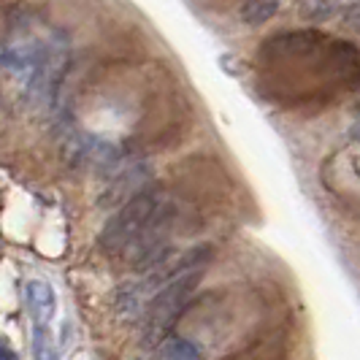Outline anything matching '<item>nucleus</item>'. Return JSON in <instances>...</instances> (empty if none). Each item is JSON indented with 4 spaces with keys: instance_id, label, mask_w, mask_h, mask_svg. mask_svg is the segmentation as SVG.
<instances>
[{
    "instance_id": "obj_2",
    "label": "nucleus",
    "mask_w": 360,
    "mask_h": 360,
    "mask_svg": "<svg viewBox=\"0 0 360 360\" xmlns=\"http://www.w3.org/2000/svg\"><path fill=\"white\" fill-rule=\"evenodd\" d=\"M162 206V190L160 187H146L136 198L122 203L111 219L103 225V231L98 236V247L106 255H125L133 241L144 233L149 219Z\"/></svg>"
},
{
    "instance_id": "obj_1",
    "label": "nucleus",
    "mask_w": 360,
    "mask_h": 360,
    "mask_svg": "<svg viewBox=\"0 0 360 360\" xmlns=\"http://www.w3.org/2000/svg\"><path fill=\"white\" fill-rule=\"evenodd\" d=\"M200 279H203V271L181 274L174 282H168L160 292H155L149 298L144 311V339H141L144 347H158L171 336L174 325L179 323L184 309L190 307Z\"/></svg>"
},
{
    "instance_id": "obj_7",
    "label": "nucleus",
    "mask_w": 360,
    "mask_h": 360,
    "mask_svg": "<svg viewBox=\"0 0 360 360\" xmlns=\"http://www.w3.org/2000/svg\"><path fill=\"white\" fill-rule=\"evenodd\" d=\"M162 360H200V349L190 339L176 336V339H168L162 347Z\"/></svg>"
},
{
    "instance_id": "obj_5",
    "label": "nucleus",
    "mask_w": 360,
    "mask_h": 360,
    "mask_svg": "<svg viewBox=\"0 0 360 360\" xmlns=\"http://www.w3.org/2000/svg\"><path fill=\"white\" fill-rule=\"evenodd\" d=\"M276 11H279V0H244L238 17L244 25L257 27V25H266L271 17H276Z\"/></svg>"
},
{
    "instance_id": "obj_6",
    "label": "nucleus",
    "mask_w": 360,
    "mask_h": 360,
    "mask_svg": "<svg viewBox=\"0 0 360 360\" xmlns=\"http://www.w3.org/2000/svg\"><path fill=\"white\" fill-rule=\"evenodd\" d=\"M33 358L36 360H60L49 325H33Z\"/></svg>"
},
{
    "instance_id": "obj_8",
    "label": "nucleus",
    "mask_w": 360,
    "mask_h": 360,
    "mask_svg": "<svg viewBox=\"0 0 360 360\" xmlns=\"http://www.w3.org/2000/svg\"><path fill=\"white\" fill-rule=\"evenodd\" d=\"M344 22H347V25H349L352 30H360V6H352V8L347 11Z\"/></svg>"
},
{
    "instance_id": "obj_9",
    "label": "nucleus",
    "mask_w": 360,
    "mask_h": 360,
    "mask_svg": "<svg viewBox=\"0 0 360 360\" xmlns=\"http://www.w3.org/2000/svg\"><path fill=\"white\" fill-rule=\"evenodd\" d=\"M0 360H17V352L8 347L6 339H0Z\"/></svg>"
},
{
    "instance_id": "obj_4",
    "label": "nucleus",
    "mask_w": 360,
    "mask_h": 360,
    "mask_svg": "<svg viewBox=\"0 0 360 360\" xmlns=\"http://www.w3.org/2000/svg\"><path fill=\"white\" fill-rule=\"evenodd\" d=\"M325 36L320 30H295V33H279L263 44V49L271 54H309L314 52Z\"/></svg>"
},
{
    "instance_id": "obj_3",
    "label": "nucleus",
    "mask_w": 360,
    "mask_h": 360,
    "mask_svg": "<svg viewBox=\"0 0 360 360\" xmlns=\"http://www.w3.org/2000/svg\"><path fill=\"white\" fill-rule=\"evenodd\" d=\"M25 304L33 317V325H49L57 309V295H54L52 285L41 282V279H30L25 285Z\"/></svg>"
}]
</instances>
